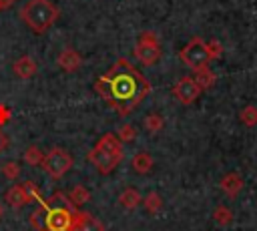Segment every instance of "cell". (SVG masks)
<instances>
[{
  "mask_svg": "<svg viewBox=\"0 0 257 231\" xmlns=\"http://www.w3.org/2000/svg\"><path fill=\"white\" fill-rule=\"evenodd\" d=\"M201 92H203V90H201V86L195 82L193 76H183V78H179V80L175 82V86H173V94H175V98H177L181 104H191V102H195Z\"/></svg>",
  "mask_w": 257,
  "mask_h": 231,
  "instance_id": "ba28073f",
  "label": "cell"
},
{
  "mask_svg": "<svg viewBox=\"0 0 257 231\" xmlns=\"http://www.w3.org/2000/svg\"><path fill=\"white\" fill-rule=\"evenodd\" d=\"M195 82L201 86V90H205V88H211L213 84H215V80H217V76H215V72L209 68V66H203V68H199V70H195Z\"/></svg>",
  "mask_w": 257,
  "mask_h": 231,
  "instance_id": "2e32d148",
  "label": "cell"
},
{
  "mask_svg": "<svg viewBox=\"0 0 257 231\" xmlns=\"http://www.w3.org/2000/svg\"><path fill=\"white\" fill-rule=\"evenodd\" d=\"M241 123L243 125H247V127H255L257 125V106H253V104H249V106H245L243 110H241Z\"/></svg>",
  "mask_w": 257,
  "mask_h": 231,
  "instance_id": "7402d4cb",
  "label": "cell"
},
{
  "mask_svg": "<svg viewBox=\"0 0 257 231\" xmlns=\"http://www.w3.org/2000/svg\"><path fill=\"white\" fill-rule=\"evenodd\" d=\"M116 137L120 143H133L137 139V129L133 125H122L118 131H116Z\"/></svg>",
  "mask_w": 257,
  "mask_h": 231,
  "instance_id": "603a6c76",
  "label": "cell"
},
{
  "mask_svg": "<svg viewBox=\"0 0 257 231\" xmlns=\"http://www.w3.org/2000/svg\"><path fill=\"white\" fill-rule=\"evenodd\" d=\"M86 159L94 165V169L100 175H108L116 169V165L122 161V143L118 141L116 135L106 133L98 139L94 149L88 151Z\"/></svg>",
  "mask_w": 257,
  "mask_h": 231,
  "instance_id": "3957f363",
  "label": "cell"
},
{
  "mask_svg": "<svg viewBox=\"0 0 257 231\" xmlns=\"http://www.w3.org/2000/svg\"><path fill=\"white\" fill-rule=\"evenodd\" d=\"M131 165H133L135 173H139V175H147V173L153 169V157H151L149 153L141 151V153H137V155L133 157Z\"/></svg>",
  "mask_w": 257,
  "mask_h": 231,
  "instance_id": "9a60e30c",
  "label": "cell"
},
{
  "mask_svg": "<svg viewBox=\"0 0 257 231\" xmlns=\"http://www.w3.org/2000/svg\"><path fill=\"white\" fill-rule=\"evenodd\" d=\"M40 205L30 215V225L36 231H70L78 207H74L62 191L52 193L48 199H38Z\"/></svg>",
  "mask_w": 257,
  "mask_h": 231,
  "instance_id": "7a4b0ae2",
  "label": "cell"
},
{
  "mask_svg": "<svg viewBox=\"0 0 257 231\" xmlns=\"http://www.w3.org/2000/svg\"><path fill=\"white\" fill-rule=\"evenodd\" d=\"M213 219H215L217 225H229V223L233 221V213H231L229 207H225V205H217L215 211H213Z\"/></svg>",
  "mask_w": 257,
  "mask_h": 231,
  "instance_id": "d6986e66",
  "label": "cell"
},
{
  "mask_svg": "<svg viewBox=\"0 0 257 231\" xmlns=\"http://www.w3.org/2000/svg\"><path fill=\"white\" fill-rule=\"evenodd\" d=\"M2 175H4L6 179H10V181H16L18 175H20V167H18V163H14V161L4 163V167H2Z\"/></svg>",
  "mask_w": 257,
  "mask_h": 231,
  "instance_id": "cb8c5ba5",
  "label": "cell"
},
{
  "mask_svg": "<svg viewBox=\"0 0 257 231\" xmlns=\"http://www.w3.org/2000/svg\"><path fill=\"white\" fill-rule=\"evenodd\" d=\"M70 231H104V225H102V221H98L90 213L76 211Z\"/></svg>",
  "mask_w": 257,
  "mask_h": 231,
  "instance_id": "8fae6325",
  "label": "cell"
},
{
  "mask_svg": "<svg viewBox=\"0 0 257 231\" xmlns=\"http://www.w3.org/2000/svg\"><path fill=\"white\" fill-rule=\"evenodd\" d=\"M163 127H165V119H163L161 114H157V112H151V114L145 119V129H147L149 133H159Z\"/></svg>",
  "mask_w": 257,
  "mask_h": 231,
  "instance_id": "44dd1931",
  "label": "cell"
},
{
  "mask_svg": "<svg viewBox=\"0 0 257 231\" xmlns=\"http://www.w3.org/2000/svg\"><path fill=\"white\" fill-rule=\"evenodd\" d=\"M42 169H44L52 179H60V177H64V175L72 169V157H70L64 149L54 147V149L48 151V155H44Z\"/></svg>",
  "mask_w": 257,
  "mask_h": 231,
  "instance_id": "52a82bcc",
  "label": "cell"
},
{
  "mask_svg": "<svg viewBox=\"0 0 257 231\" xmlns=\"http://www.w3.org/2000/svg\"><path fill=\"white\" fill-rule=\"evenodd\" d=\"M6 149H8V137H6V133L0 129V153L6 151Z\"/></svg>",
  "mask_w": 257,
  "mask_h": 231,
  "instance_id": "484cf974",
  "label": "cell"
},
{
  "mask_svg": "<svg viewBox=\"0 0 257 231\" xmlns=\"http://www.w3.org/2000/svg\"><path fill=\"white\" fill-rule=\"evenodd\" d=\"M12 4H14V0H0V12L12 8Z\"/></svg>",
  "mask_w": 257,
  "mask_h": 231,
  "instance_id": "4316f807",
  "label": "cell"
},
{
  "mask_svg": "<svg viewBox=\"0 0 257 231\" xmlns=\"http://www.w3.org/2000/svg\"><path fill=\"white\" fill-rule=\"evenodd\" d=\"M22 22L32 32H46L58 18V8L50 0H28L20 10Z\"/></svg>",
  "mask_w": 257,
  "mask_h": 231,
  "instance_id": "277c9868",
  "label": "cell"
},
{
  "mask_svg": "<svg viewBox=\"0 0 257 231\" xmlns=\"http://www.w3.org/2000/svg\"><path fill=\"white\" fill-rule=\"evenodd\" d=\"M179 56H181V60H183L189 68H193V70H199V68L207 66L209 60H211V58H209V52H207V42H205L203 38H199V36L191 38V40L181 48Z\"/></svg>",
  "mask_w": 257,
  "mask_h": 231,
  "instance_id": "8992f818",
  "label": "cell"
},
{
  "mask_svg": "<svg viewBox=\"0 0 257 231\" xmlns=\"http://www.w3.org/2000/svg\"><path fill=\"white\" fill-rule=\"evenodd\" d=\"M141 201H143V197H141V193L135 187H126L118 195V203H120L122 209H137L141 205Z\"/></svg>",
  "mask_w": 257,
  "mask_h": 231,
  "instance_id": "5bb4252c",
  "label": "cell"
},
{
  "mask_svg": "<svg viewBox=\"0 0 257 231\" xmlns=\"http://www.w3.org/2000/svg\"><path fill=\"white\" fill-rule=\"evenodd\" d=\"M4 199H6V203H8L10 207L20 209V207L28 205L30 201H34V195H32V193H28L26 185H12V187L6 191Z\"/></svg>",
  "mask_w": 257,
  "mask_h": 231,
  "instance_id": "9c48e42d",
  "label": "cell"
},
{
  "mask_svg": "<svg viewBox=\"0 0 257 231\" xmlns=\"http://www.w3.org/2000/svg\"><path fill=\"white\" fill-rule=\"evenodd\" d=\"M133 54L137 56V60L145 66L155 64L161 58V44H159V36L153 30H145L139 34V40L135 44Z\"/></svg>",
  "mask_w": 257,
  "mask_h": 231,
  "instance_id": "5b68a950",
  "label": "cell"
},
{
  "mask_svg": "<svg viewBox=\"0 0 257 231\" xmlns=\"http://www.w3.org/2000/svg\"><path fill=\"white\" fill-rule=\"evenodd\" d=\"M221 189H223L229 197H237L239 191L243 189V179H241V175H237V173H227V175L221 179Z\"/></svg>",
  "mask_w": 257,
  "mask_h": 231,
  "instance_id": "4fadbf2b",
  "label": "cell"
},
{
  "mask_svg": "<svg viewBox=\"0 0 257 231\" xmlns=\"http://www.w3.org/2000/svg\"><path fill=\"white\" fill-rule=\"evenodd\" d=\"M12 70H14V74L18 76V78H32L34 74H36V62H34V58L32 56H28V54H24V56H20L14 64H12Z\"/></svg>",
  "mask_w": 257,
  "mask_h": 231,
  "instance_id": "7c38bea8",
  "label": "cell"
},
{
  "mask_svg": "<svg viewBox=\"0 0 257 231\" xmlns=\"http://www.w3.org/2000/svg\"><path fill=\"white\" fill-rule=\"evenodd\" d=\"M24 161H26L30 167H38V165H42V161H44V153H42L36 145H32V147L26 149V153H24Z\"/></svg>",
  "mask_w": 257,
  "mask_h": 231,
  "instance_id": "ac0fdd59",
  "label": "cell"
},
{
  "mask_svg": "<svg viewBox=\"0 0 257 231\" xmlns=\"http://www.w3.org/2000/svg\"><path fill=\"white\" fill-rule=\"evenodd\" d=\"M207 52H209V58H211V60H213V58H219L221 52H223L221 42H219V40H209V42H207Z\"/></svg>",
  "mask_w": 257,
  "mask_h": 231,
  "instance_id": "d4e9b609",
  "label": "cell"
},
{
  "mask_svg": "<svg viewBox=\"0 0 257 231\" xmlns=\"http://www.w3.org/2000/svg\"><path fill=\"white\" fill-rule=\"evenodd\" d=\"M161 207H163V199H161V195L155 193V191H151V193L145 197V209H147L151 215H155V213L161 211Z\"/></svg>",
  "mask_w": 257,
  "mask_h": 231,
  "instance_id": "ffe728a7",
  "label": "cell"
},
{
  "mask_svg": "<svg viewBox=\"0 0 257 231\" xmlns=\"http://www.w3.org/2000/svg\"><path fill=\"white\" fill-rule=\"evenodd\" d=\"M94 90L120 117H126L145 100V96L151 94L153 86L126 58H118L100 78L94 80Z\"/></svg>",
  "mask_w": 257,
  "mask_h": 231,
  "instance_id": "6da1fadb",
  "label": "cell"
},
{
  "mask_svg": "<svg viewBox=\"0 0 257 231\" xmlns=\"http://www.w3.org/2000/svg\"><path fill=\"white\" fill-rule=\"evenodd\" d=\"M2 213H4V209H2V205H0V217H2Z\"/></svg>",
  "mask_w": 257,
  "mask_h": 231,
  "instance_id": "83f0119b",
  "label": "cell"
},
{
  "mask_svg": "<svg viewBox=\"0 0 257 231\" xmlns=\"http://www.w3.org/2000/svg\"><path fill=\"white\" fill-rule=\"evenodd\" d=\"M56 64H58L64 72H74V70H78L80 64H82V56H80L72 46H66V48L60 50V54H58V58H56Z\"/></svg>",
  "mask_w": 257,
  "mask_h": 231,
  "instance_id": "30bf717a",
  "label": "cell"
},
{
  "mask_svg": "<svg viewBox=\"0 0 257 231\" xmlns=\"http://www.w3.org/2000/svg\"><path fill=\"white\" fill-rule=\"evenodd\" d=\"M68 199H70V203H72L74 207H80V205H84V203L90 201V193H88L86 187L74 185V187L70 189V193H68Z\"/></svg>",
  "mask_w": 257,
  "mask_h": 231,
  "instance_id": "e0dca14e",
  "label": "cell"
}]
</instances>
